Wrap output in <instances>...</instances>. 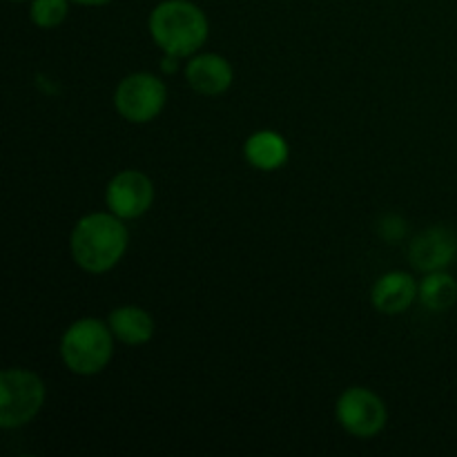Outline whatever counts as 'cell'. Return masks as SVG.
I'll return each mask as SVG.
<instances>
[{"label":"cell","instance_id":"7","mask_svg":"<svg viewBox=\"0 0 457 457\" xmlns=\"http://www.w3.org/2000/svg\"><path fill=\"white\" fill-rule=\"evenodd\" d=\"M105 204L110 212L123 221L138 219L154 204V186L141 170H123L110 179L105 190Z\"/></svg>","mask_w":457,"mask_h":457},{"label":"cell","instance_id":"16","mask_svg":"<svg viewBox=\"0 0 457 457\" xmlns=\"http://www.w3.org/2000/svg\"><path fill=\"white\" fill-rule=\"evenodd\" d=\"M76 4H83V7H101V4L112 3V0H71Z\"/></svg>","mask_w":457,"mask_h":457},{"label":"cell","instance_id":"8","mask_svg":"<svg viewBox=\"0 0 457 457\" xmlns=\"http://www.w3.org/2000/svg\"><path fill=\"white\" fill-rule=\"evenodd\" d=\"M457 257V235L446 226H433L413 237L409 259L420 272L445 270Z\"/></svg>","mask_w":457,"mask_h":457},{"label":"cell","instance_id":"10","mask_svg":"<svg viewBox=\"0 0 457 457\" xmlns=\"http://www.w3.org/2000/svg\"><path fill=\"white\" fill-rule=\"evenodd\" d=\"M420 284L404 270H393L379 277L370 290V303L382 315H400L418 299Z\"/></svg>","mask_w":457,"mask_h":457},{"label":"cell","instance_id":"11","mask_svg":"<svg viewBox=\"0 0 457 457\" xmlns=\"http://www.w3.org/2000/svg\"><path fill=\"white\" fill-rule=\"evenodd\" d=\"M288 143L275 129H259L244 143V156L253 168L262 172H275L288 161Z\"/></svg>","mask_w":457,"mask_h":457},{"label":"cell","instance_id":"14","mask_svg":"<svg viewBox=\"0 0 457 457\" xmlns=\"http://www.w3.org/2000/svg\"><path fill=\"white\" fill-rule=\"evenodd\" d=\"M71 0H31L29 18L40 29H54L62 25L70 13Z\"/></svg>","mask_w":457,"mask_h":457},{"label":"cell","instance_id":"9","mask_svg":"<svg viewBox=\"0 0 457 457\" xmlns=\"http://www.w3.org/2000/svg\"><path fill=\"white\" fill-rule=\"evenodd\" d=\"M186 80L195 92L204 96H219L232 87L235 70L230 61L219 54H196L186 65Z\"/></svg>","mask_w":457,"mask_h":457},{"label":"cell","instance_id":"17","mask_svg":"<svg viewBox=\"0 0 457 457\" xmlns=\"http://www.w3.org/2000/svg\"><path fill=\"white\" fill-rule=\"evenodd\" d=\"M13 3H22V0H13Z\"/></svg>","mask_w":457,"mask_h":457},{"label":"cell","instance_id":"13","mask_svg":"<svg viewBox=\"0 0 457 457\" xmlns=\"http://www.w3.org/2000/svg\"><path fill=\"white\" fill-rule=\"evenodd\" d=\"M418 302L433 312L449 311L457 302V281L445 270L427 272L420 281Z\"/></svg>","mask_w":457,"mask_h":457},{"label":"cell","instance_id":"2","mask_svg":"<svg viewBox=\"0 0 457 457\" xmlns=\"http://www.w3.org/2000/svg\"><path fill=\"white\" fill-rule=\"evenodd\" d=\"M150 36L165 56H195L210 34L204 9L190 0H163L150 13Z\"/></svg>","mask_w":457,"mask_h":457},{"label":"cell","instance_id":"1","mask_svg":"<svg viewBox=\"0 0 457 457\" xmlns=\"http://www.w3.org/2000/svg\"><path fill=\"white\" fill-rule=\"evenodd\" d=\"M128 241V228L114 212L85 214L71 230V259L89 275H103L123 259Z\"/></svg>","mask_w":457,"mask_h":457},{"label":"cell","instance_id":"4","mask_svg":"<svg viewBox=\"0 0 457 457\" xmlns=\"http://www.w3.org/2000/svg\"><path fill=\"white\" fill-rule=\"evenodd\" d=\"M45 384L27 369H4L0 375V427L4 431L29 424L45 404Z\"/></svg>","mask_w":457,"mask_h":457},{"label":"cell","instance_id":"6","mask_svg":"<svg viewBox=\"0 0 457 457\" xmlns=\"http://www.w3.org/2000/svg\"><path fill=\"white\" fill-rule=\"evenodd\" d=\"M335 418L348 436L370 440L384 431L388 422V411L378 393L364 386H351L337 397Z\"/></svg>","mask_w":457,"mask_h":457},{"label":"cell","instance_id":"3","mask_svg":"<svg viewBox=\"0 0 457 457\" xmlns=\"http://www.w3.org/2000/svg\"><path fill=\"white\" fill-rule=\"evenodd\" d=\"M114 339L110 324L96 317L74 321L61 339L62 364L74 375H98L114 355Z\"/></svg>","mask_w":457,"mask_h":457},{"label":"cell","instance_id":"15","mask_svg":"<svg viewBox=\"0 0 457 457\" xmlns=\"http://www.w3.org/2000/svg\"><path fill=\"white\" fill-rule=\"evenodd\" d=\"M378 232L384 241H400L406 237V221L397 214H388L378 223Z\"/></svg>","mask_w":457,"mask_h":457},{"label":"cell","instance_id":"5","mask_svg":"<svg viewBox=\"0 0 457 457\" xmlns=\"http://www.w3.org/2000/svg\"><path fill=\"white\" fill-rule=\"evenodd\" d=\"M168 89L159 76L137 71L125 76L114 92V107L128 123H150L163 112Z\"/></svg>","mask_w":457,"mask_h":457},{"label":"cell","instance_id":"12","mask_svg":"<svg viewBox=\"0 0 457 457\" xmlns=\"http://www.w3.org/2000/svg\"><path fill=\"white\" fill-rule=\"evenodd\" d=\"M112 333L120 344L128 346H141L154 337V320L147 311L138 306H119L107 317Z\"/></svg>","mask_w":457,"mask_h":457}]
</instances>
